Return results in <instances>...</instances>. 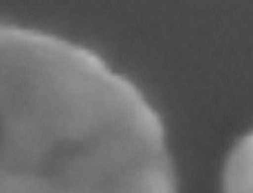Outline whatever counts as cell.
Segmentation results:
<instances>
[{"instance_id":"obj_1","label":"cell","mask_w":253,"mask_h":193,"mask_svg":"<svg viewBox=\"0 0 253 193\" xmlns=\"http://www.w3.org/2000/svg\"><path fill=\"white\" fill-rule=\"evenodd\" d=\"M96 95L53 81L0 85V193H118Z\"/></svg>"},{"instance_id":"obj_2","label":"cell","mask_w":253,"mask_h":193,"mask_svg":"<svg viewBox=\"0 0 253 193\" xmlns=\"http://www.w3.org/2000/svg\"><path fill=\"white\" fill-rule=\"evenodd\" d=\"M224 193H253V132L236 145L227 159Z\"/></svg>"}]
</instances>
